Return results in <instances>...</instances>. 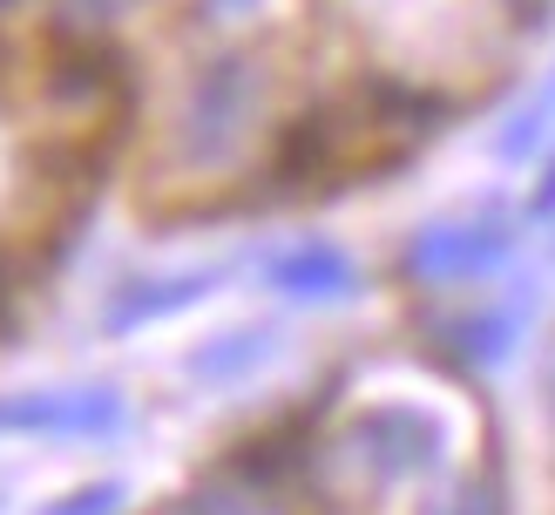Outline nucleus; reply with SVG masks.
Listing matches in <instances>:
<instances>
[{
	"label": "nucleus",
	"mask_w": 555,
	"mask_h": 515,
	"mask_svg": "<svg viewBox=\"0 0 555 515\" xmlns=\"http://www.w3.org/2000/svg\"><path fill=\"white\" fill-rule=\"evenodd\" d=\"M515 515H555V312L521 352V394L502 407Z\"/></svg>",
	"instance_id": "3"
},
{
	"label": "nucleus",
	"mask_w": 555,
	"mask_h": 515,
	"mask_svg": "<svg viewBox=\"0 0 555 515\" xmlns=\"http://www.w3.org/2000/svg\"><path fill=\"white\" fill-rule=\"evenodd\" d=\"M143 116L122 210L244 231L339 210L488 123L555 0H135Z\"/></svg>",
	"instance_id": "1"
},
{
	"label": "nucleus",
	"mask_w": 555,
	"mask_h": 515,
	"mask_svg": "<svg viewBox=\"0 0 555 515\" xmlns=\"http://www.w3.org/2000/svg\"><path fill=\"white\" fill-rule=\"evenodd\" d=\"M122 515H515L502 400L413 325L352 333Z\"/></svg>",
	"instance_id": "2"
}]
</instances>
